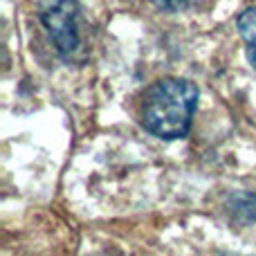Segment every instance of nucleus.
<instances>
[{
    "label": "nucleus",
    "instance_id": "20e7f679",
    "mask_svg": "<svg viewBox=\"0 0 256 256\" xmlns=\"http://www.w3.org/2000/svg\"><path fill=\"white\" fill-rule=\"evenodd\" d=\"M153 2L162 9H168V12H182V9L200 7L204 0H153Z\"/></svg>",
    "mask_w": 256,
    "mask_h": 256
},
{
    "label": "nucleus",
    "instance_id": "7ed1b4c3",
    "mask_svg": "<svg viewBox=\"0 0 256 256\" xmlns=\"http://www.w3.org/2000/svg\"><path fill=\"white\" fill-rule=\"evenodd\" d=\"M236 25H238L240 38H243L245 45H248L250 63L256 68V7L245 9V12L238 16V22H236Z\"/></svg>",
    "mask_w": 256,
    "mask_h": 256
},
{
    "label": "nucleus",
    "instance_id": "f03ea898",
    "mask_svg": "<svg viewBox=\"0 0 256 256\" xmlns=\"http://www.w3.org/2000/svg\"><path fill=\"white\" fill-rule=\"evenodd\" d=\"M40 22L61 56H70L79 48V7L76 0H45Z\"/></svg>",
    "mask_w": 256,
    "mask_h": 256
},
{
    "label": "nucleus",
    "instance_id": "f257e3e1",
    "mask_svg": "<svg viewBox=\"0 0 256 256\" xmlns=\"http://www.w3.org/2000/svg\"><path fill=\"white\" fill-rule=\"evenodd\" d=\"M198 106V88L184 79H160L142 97L140 120L160 140H182Z\"/></svg>",
    "mask_w": 256,
    "mask_h": 256
}]
</instances>
